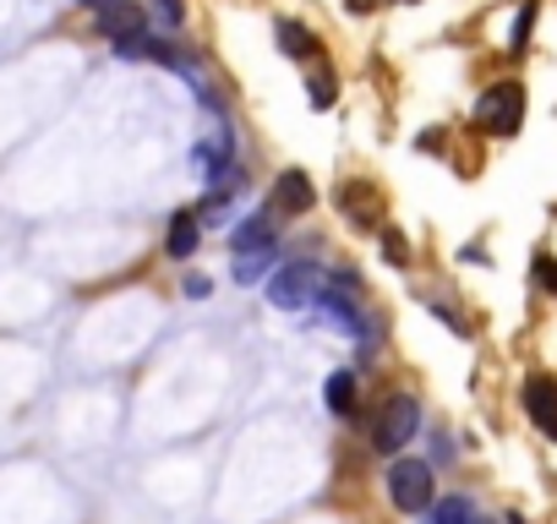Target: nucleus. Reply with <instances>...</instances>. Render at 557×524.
Returning <instances> with one entry per match:
<instances>
[{
    "label": "nucleus",
    "mask_w": 557,
    "mask_h": 524,
    "mask_svg": "<svg viewBox=\"0 0 557 524\" xmlns=\"http://www.w3.org/2000/svg\"><path fill=\"white\" fill-rule=\"evenodd\" d=\"M388 497L399 513H426L437 502V486H432V464L426 459H399L388 470Z\"/></svg>",
    "instance_id": "1"
},
{
    "label": "nucleus",
    "mask_w": 557,
    "mask_h": 524,
    "mask_svg": "<svg viewBox=\"0 0 557 524\" xmlns=\"http://www.w3.org/2000/svg\"><path fill=\"white\" fill-rule=\"evenodd\" d=\"M318 296H323V274L312 269V262H290L285 274H278L273 285H268V301L278 307V312H301V307H318Z\"/></svg>",
    "instance_id": "2"
},
{
    "label": "nucleus",
    "mask_w": 557,
    "mask_h": 524,
    "mask_svg": "<svg viewBox=\"0 0 557 524\" xmlns=\"http://www.w3.org/2000/svg\"><path fill=\"white\" fill-rule=\"evenodd\" d=\"M475 115H481V126H486L492 137H513L519 121H524V88H519V83H492L486 99L475 104Z\"/></svg>",
    "instance_id": "3"
},
{
    "label": "nucleus",
    "mask_w": 557,
    "mask_h": 524,
    "mask_svg": "<svg viewBox=\"0 0 557 524\" xmlns=\"http://www.w3.org/2000/svg\"><path fill=\"white\" fill-rule=\"evenodd\" d=\"M416 432H421V404H416L410 394H399V399L383 404V415H377V426H372V442H377V453H399Z\"/></svg>",
    "instance_id": "4"
},
{
    "label": "nucleus",
    "mask_w": 557,
    "mask_h": 524,
    "mask_svg": "<svg viewBox=\"0 0 557 524\" xmlns=\"http://www.w3.org/2000/svg\"><path fill=\"white\" fill-rule=\"evenodd\" d=\"M524 410H530L535 432L557 442V383H552V377H530V383H524Z\"/></svg>",
    "instance_id": "5"
},
{
    "label": "nucleus",
    "mask_w": 557,
    "mask_h": 524,
    "mask_svg": "<svg viewBox=\"0 0 557 524\" xmlns=\"http://www.w3.org/2000/svg\"><path fill=\"white\" fill-rule=\"evenodd\" d=\"M318 202V191H312V180L301 175V170H285L273 180V197H268V213H307Z\"/></svg>",
    "instance_id": "6"
},
{
    "label": "nucleus",
    "mask_w": 557,
    "mask_h": 524,
    "mask_svg": "<svg viewBox=\"0 0 557 524\" xmlns=\"http://www.w3.org/2000/svg\"><path fill=\"white\" fill-rule=\"evenodd\" d=\"M339 202L356 213V224H377V219H383V197H377L367 180H350V186H339Z\"/></svg>",
    "instance_id": "7"
},
{
    "label": "nucleus",
    "mask_w": 557,
    "mask_h": 524,
    "mask_svg": "<svg viewBox=\"0 0 557 524\" xmlns=\"http://www.w3.org/2000/svg\"><path fill=\"white\" fill-rule=\"evenodd\" d=\"M197 240H202L197 213H175V219H170V240H164V251H170L175 262H186V257L197 251Z\"/></svg>",
    "instance_id": "8"
},
{
    "label": "nucleus",
    "mask_w": 557,
    "mask_h": 524,
    "mask_svg": "<svg viewBox=\"0 0 557 524\" xmlns=\"http://www.w3.org/2000/svg\"><path fill=\"white\" fill-rule=\"evenodd\" d=\"M273 257H278V246H273V240H262V246L240 251V262H235V279H240V285H257V279H268Z\"/></svg>",
    "instance_id": "9"
},
{
    "label": "nucleus",
    "mask_w": 557,
    "mask_h": 524,
    "mask_svg": "<svg viewBox=\"0 0 557 524\" xmlns=\"http://www.w3.org/2000/svg\"><path fill=\"white\" fill-rule=\"evenodd\" d=\"M273 39H278V50H285L290 61H307V55L318 50V39H312V28H301V23H290V17H285V23H278V28H273Z\"/></svg>",
    "instance_id": "10"
},
{
    "label": "nucleus",
    "mask_w": 557,
    "mask_h": 524,
    "mask_svg": "<svg viewBox=\"0 0 557 524\" xmlns=\"http://www.w3.org/2000/svg\"><path fill=\"white\" fill-rule=\"evenodd\" d=\"M323 399H329L334 415H350V410H356V377H350V372H334V377L323 383Z\"/></svg>",
    "instance_id": "11"
},
{
    "label": "nucleus",
    "mask_w": 557,
    "mask_h": 524,
    "mask_svg": "<svg viewBox=\"0 0 557 524\" xmlns=\"http://www.w3.org/2000/svg\"><path fill=\"white\" fill-rule=\"evenodd\" d=\"M426 524H475V513H470L465 497H443V502L426 508Z\"/></svg>",
    "instance_id": "12"
},
{
    "label": "nucleus",
    "mask_w": 557,
    "mask_h": 524,
    "mask_svg": "<svg viewBox=\"0 0 557 524\" xmlns=\"http://www.w3.org/2000/svg\"><path fill=\"white\" fill-rule=\"evenodd\" d=\"M230 240H235V251H251V246L273 240V213H257V219H251V224H240Z\"/></svg>",
    "instance_id": "13"
},
{
    "label": "nucleus",
    "mask_w": 557,
    "mask_h": 524,
    "mask_svg": "<svg viewBox=\"0 0 557 524\" xmlns=\"http://www.w3.org/2000/svg\"><path fill=\"white\" fill-rule=\"evenodd\" d=\"M148 12H153V23H159L164 34H181V23H186V7H181V0H148Z\"/></svg>",
    "instance_id": "14"
},
{
    "label": "nucleus",
    "mask_w": 557,
    "mask_h": 524,
    "mask_svg": "<svg viewBox=\"0 0 557 524\" xmlns=\"http://www.w3.org/2000/svg\"><path fill=\"white\" fill-rule=\"evenodd\" d=\"M530 28H535V0H524V12H519V28H513V50L530 45Z\"/></svg>",
    "instance_id": "15"
},
{
    "label": "nucleus",
    "mask_w": 557,
    "mask_h": 524,
    "mask_svg": "<svg viewBox=\"0 0 557 524\" xmlns=\"http://www.w3.org/2000/svg\"><path fill=\"white\" fill-rule=\"evenodd\" d=\"M312 104H318V110H329V104H334V77H329V72H318V77H312Z\"/></svg>",
    "instance_id": "16"
},
{
    "label": "nucleus",
    "mask_w": 557,
    "mask_h": 524,
    "mask_svg": "<svg viewBox=\"0 0 557 524\" xmlns=\"http://www.w3.org/2000/svg\"><path fill=\"white\" fill-rule=\"evenodd\" d=\"M535 279H541V290L557 296V257H535Z\"/></svg>",
    "instance_id": "17"
},
{
    "label": "nucleus",
    "mask_w": 557,
    "mask_h": 524,
    "mask_svg": "<svg viewBox=\"0 0 557 524\" xmlns=\"http://www.w3.org/2000/svg\"><path fill=\"white\" fill-rule=\"evenodd\" d=\"M383 240H388V257H394V262H399V269H405V240H399V235H394V229H388V235H383Z\"/></svg>",
    "instance_id": "18"
},
{
    "label": "nucleus",
    "mask_w": 557,
    "mask_h": 524,
    "mask_svg": "<svg viewBox=\"0 0 557 524\" xmlns=\"http://www.w3.org/2000/svg\"><path fill=\"white\" fill-rule=\"evenodd\" d=\"M350 12H356V17H367V12H377V0H350Z\"/></svg>",
    "instance_id": "19"
}]
</instances>
